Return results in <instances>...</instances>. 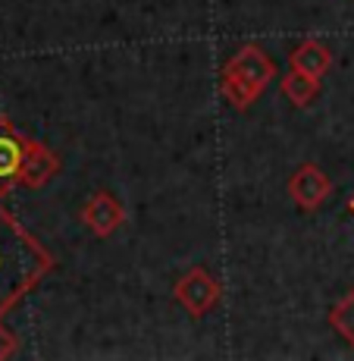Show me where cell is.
<instances>
[{
  "label": "cell",
  "mask_w": 354,
  "mask_h": 361,
  "mask_svg": "<svg viewBox=\"0 0 354 361\" xmlns=\"http://www.w3.org/2000/svg\"><path fill=\"white\" fill-rule=\"evenodd\" d=\"M329 324H332V330L354 349V289H348V293L329 308Z\"/></svg>",
  "instance_id": "obj_10"
},
{
  "label": "cell",
  "mask_w": 354,
  "mask_h": 361,
  "mask_svg": "<svg viewBox=\"0 0 354 361\" xmlns=\"http://www.w3.org/2000/svg\"><path fill=\"white\" fill-rule=\"evenodd\" d=\"M29 135H23L6 116H0V195L19 183L25 154H29Z\"/></svg>",
  "instance_id": "obj_5"
},
{
  "label": "cell",
  "mask_w": 354,
  "mask_h": 361,
  "mask_svg": "<svg viewBox=\"0 0 354 361\" xmlns=\"http://www.w3.org/2000/svg\"><path fill=\"white\" fill-rule=\"evenodd\" d=\"M172 298H176V302L182 305L191 317H204L207 311L220 302V283L213 280L210 270L191 267L176 280V286H172Z\"/></svg>",
  "instance_id": "obj_2"
},
{
  "label": "cell",
  "mask_w": 354,
  "mask_h": 361,
  "mask_svg": "<svg viewBox=\"0 0 354 361\" xmlns=\"http://www.w3.org/2000/svg\"><path fill=\"white\" fill-rule=\"evenodd\" d=\"M332 192V179L317 164H301L289 179V195L301 211H317Z\"/></svg>",
  "instance_id": "obj_6"
},
{
  "label": "cell",
  "mask_w": 354,
  "mask_h": 361,
  "mask_svg": "<svg viewBox=\"0 0 354 361\" xmlns=\"http://www.w3.org/2000/svg\"><path fill=\"white\" fill-rule=\"evenodd\" d=\"M57 267V258L0 204V317Z\"/></svg>",
  "instance_id": "obj_1"
},
{
  "label": "cell",
  "mask_w": 354,
  "mask_h": 361,
  "mask_svg": "<svg viewBox=\"0 0 354 361\" xmlns=\"http://www.w3.org/2000/svg\"><path fill=\"white\" fill-rule=\"evenodd\" d=\"M329 66H332L329 47H326L323 41H317V38L301 41V44L291 51V69H301V73L314 75V79H323V75L329 73Z\"/></svg>",
  "instance_id": "obj_8"
},
{
  "label": "cell",
  "mask_w": 354,
  "mask_h": 361,
  "mask_svg": "<svg viewBox=\"0 0 354 361\" xmlns=\"http://www.w3.org/2000/svg\"><path fill=\"white\" fill-rule=\"evenodd\" d=\"M348 214H354V195L348 198Z\"/></svg>",
  "instance_id": "obj_12"
},
{
  "label": "cell",
  "mask_w": 354,
  "mask_h": 361,
  "mask_svg": "<svg viewBox=\"0 0 354 361\" xmlns=\"http://www.w3.org/2000/svg\"><path fill=\"white\" fill-rule=\"evenodd\" d=\"M223 73L235 75V79H241L245 85H251L258 94H263L270 88V82L276 79V63L267 57V51H263L260 44L251 41V44H241L239 51L226 60Z\"/></svg>",
  "instance_id": "obj_3"
},
{
  "label": "cell",
  "mask_w": 354,
  "mask_h": 361,
  "mask_svg": "<svg viewBox=\"0 0 354 361\" xmlns=\"http://www.w3.org/2000/svg\"><path fill=\"white\" fill-rule=\"evenodd\" d=\"M279 88H282V94L295 104V107H308V104L320 94V79L301 73V69H289V73L282 75Z\"/></svg>",
  "instance_id": "obj_9"
},
{
  "label": "cell",
  "mask_w": 354,
  "mask_h": 361,
  "mask_svg": "<svg viewBox=\"0 0 354 361\" xmlns=\"http://www.w3.org/2000/svg\"><path fill=\"white\" fill-rule=\"evenodd\" d=\"M16 336H13L10 330L4 327V317H0V361L4 358H10V355H16Z\"/></svg>",
  "instance_id": "obj_11"
},
{
  "label": "cell",
  "mask_w": 354,
  "mask_h": 361,
  "mask_svg": "<svg viewBox=\"0 0 354 361\" xmlns=\"http://www.w3.org/2000/svg\"><path fill=\"white\" fill-rule=\"evenodd\" d=\"M60 154L57 151H51L44 142H38V138H32L29 142V154H25V164H23V173H19V183L23 189H41V185H47L53 176L60 173Z\"/></svg>",
  "instance_id": "obj_7"
},
{
  "label": "cell",
  "mask_w": 354,
  "mask_h": 361,
  "mask_svg": "<svg viewBox=\"0 0 354 361\" xmlns=\"http://www.w3.org/2000/svg\"><path fill=\"white\" fill-rule=\"evenodd\" d=\"M79 217H82V224L97 235V239H110V235L126 224V207L110 195V192L97 189V192H91V198L82 204Z\"/></svg>",
  "instance_id": "obj_4"
}]
</instances>
